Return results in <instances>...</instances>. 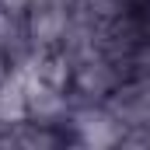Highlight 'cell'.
<instances>
[{
	"instance_id": "cell-2",
	"label": "cell",
	"mask_w": 150,
	"mask_h": 150,
	"mask_svg": "<svg viewBox=\"0 0 150 150\" xmlns=\"http://www.w3.org/2000/svg\"><path fill=\"white\" fill-rule=\"evenodd\" d=\"M77 133L87 147H108V143H122V126H119V115H108L101 108H87V112H77Z\"/></svg>"
},
{
	"instance_id": "cell-1",
	"label": "cell",
	"mask_w": 150,
	"mask_h": 150,
	"mask_svg": "<svg viewBox=\"0 0 150 150\" xmlns=\"http://www.w3.org/2000/svg\"><path fill=\"white\" fill-rule=\"evenodd\" d=\"M70 28V14L63 0H42L32 4V21H28V38L35 45H56Z\"/></svg>"
}]
</instances>
